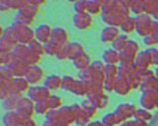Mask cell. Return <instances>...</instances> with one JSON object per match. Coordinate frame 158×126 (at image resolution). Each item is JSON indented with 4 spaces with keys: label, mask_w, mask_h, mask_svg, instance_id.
<instances>
[{
    "label": "cell",
    "mask_w": 158,
    "mask_h": 126,
    "mask_svg": "<svg viewBox=\"0 0 158 126\" xmlns=\"http://www.w3.org/2000/svg\"><path fill=\"white\" fill-rule=\"evenodd\" d=\"M23 118L18 112H8L4 116V122L6 126H20Z\"/></svg>",
    "instance_id": "cell-1"
},
{
    "label": "cell",
    "mask_w": 158,
    "mask_h": 126,
    "mask_svg": "<svg viewBox=\"0 0 158 126\" xmlns=\"http://www.w3.org/2000/svg\"><path fill=\"white\" fill-rule=\"evenodd\" d=\"M30 95H31V98L35 100H37L38 103H41V101L47 100H48V91L44 88H33L30 92Z\"/></svg>",
    "instance_id": "cell-2"
},
{
    "label": "cell",
    "mask_w": 158,
    "mask_h": 126,
    "mask_svg": "<svg viewBox=\"0 0 158 126\" xmlns=\"http://www.w3.org/2000/svg\"><path fill=\"white\" fill-rule=\"evenodd\" d=\"M37 37L39 41H41L43 42H47L49 38L52 37V33L49 30V28L47 26H42L38 29V31L36 33Z\"/></svg>",
    "instance_id": "cell-3"
},
{
    "label": "cell",
    "mask_w": 158,
    "mask_h": 126,
    "mask_svg": "<svg viewBox=\"0 0 158 126\" xmlns=\"http://www.w3.org/2000/svg\"><path fill=\"white\" fill-rule=\"evenodd\" d=\"M42 71L40 70L38 67H33V68H30L27 71V79L30 82H37L42 78Z\"/></svg>",
    "instance_id": "cell-4"
},
{
    "label": "cell",
    "mask_w": 158,
    "mask_h": 126,
    "mask_svg": "<svg viewBox=\"0 0 158 126\" xmlns=\"http://www.w3.org/2000/svg\"><path fill=\"white\" fill-rule=\"evenodd\" d=\"M47 87L49 89H54L56 88V87H58L59 85H60V79H58L57 77L56 76H52V77H48V78L47 79Z\"/></svg>",
    "instance_id": "cell-5"
},
{
    "label": "cell",
    "mask_w": 158,
    "mask_h": 126,
    "mask_svg": "<svg viewBox=\"0 0 158 126\" xmlns=\"http://www.w3.org/2000/svg\"><path fill=\"white\" fill-rule=\"evenodd\" d=\"M13 61V58L8 55L6 52L0 51V63H11Z\"/></svg>",
    "instance_id": "cell-6"
},
{
    "label": "cell",
    "mask_w": 158,
    "mask_h": 126,
    "mask_svg": "<svg viewBox=\"0 0 158 126\" xmlns=\"http://www.w3.org/2000/svg\"><path fill=\"white\" fill-rule=\"evenodd\" d=\"M1 35H2V29L0 27V37H1Z\"/></svg>",
    "instance_id": "cell-7"
}]
</instances>
